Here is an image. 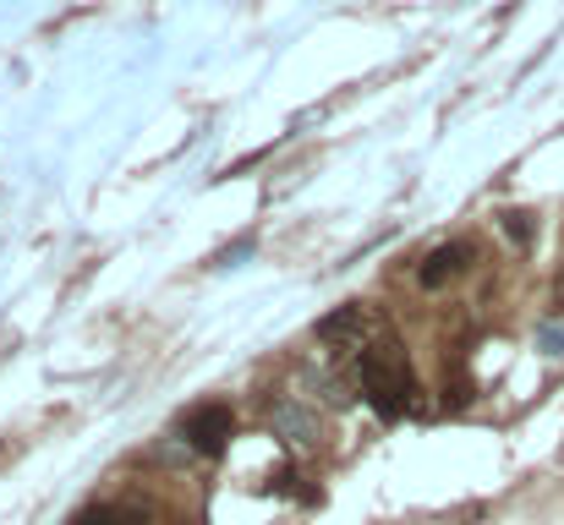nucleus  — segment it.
I'll return each instance as SVG.
<instances>
[{
    "mask_svg": "<svg viewBox=\"0 0 564 525\" xmlns=\"http://www.w3.org/2000/svg\"><path fill=\"white\" fill-rule=\"evenodd\" d=\"M357 383H362L368 405H373L383 422L405 416V411H411V400H416V378H411L405 356L389 346V340L362 346V356H357Z\"/></svg>",
    "mask_w": 564,
    "mask_h": 525,
    "instance_id": "1",
    "label": "nucleus"
},
{
    "mask_svg": "<svg viewBox=\"0 0 564 525\" xmlns=\"http://www.w3.org/2000/svg\"><path fill=\"white\" fill-rule=\"evenodd\" d=\"M471 258H477V247H471V241H449V247H433V252L422 258V269H416V285H422V291H438L444 280L466 274V269H471Z\"/></svg>",
    "mask_w": 564,
    "mask_h": 525,
    "instance_id": "2",
    "label": "nucleus"
},
{
    "mask_svg": "<svg viewBox=\"0 0 564 525\" xmlns=\"http://www.w3.org/2000/svg\"><path fill=\"white\" fill-rule=\"evenodd\" d=\"M182 433H187V444L197 455H219L225 438H230V411H225V405H197Z\"/></svg>",
    "mask_w": 564,
    "mask_h": 525,
    "instance_id": "3",
    "label": "nucleus"
},
{
    "mask_svg": "<svg viewBox=\"0 0 564 525\" xmlns=\"http://www.w3.org/2000/svg\"><path fill=\"white\" fill-rule=\"evenodd\" d=\"M72 525H149V510H138V504H94Z\"/></svg>",
    "mask_w": 564,
    "mask_h": 525,
    "instance_id": "4",
    "label": "nucleus"
},
{
    "mask_svg": "<svg viewBox=\"0 0 564 525\" xmlns=\"http://www.w3.org/2000/svg\"><path fill=\"white\" fill-rule=\"evenodd\" d=\"M505 230H510V236H521V241H527V230H532V225H527V214H505Z\"/></svg>",
    "mask_w": 564,
    "mask_h": 525,
    "instance_id": "5",
    "label": "nucleus"
}]
</instances>
